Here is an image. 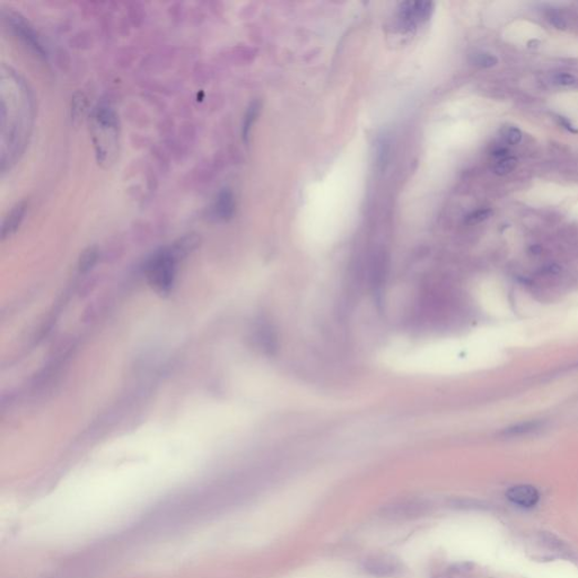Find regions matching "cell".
I'll use <instances>...</instances> for the list:
<instances>
[{"label":"cell","mask_w":578,"mask_h":578,"mask_svg":"<svg viewBox=\"0 0 578 578\" xmlns=\"http://www.w3.org/2000/svg\"><path fill=\"white\" fill-rule=\"evenodd\" d=\"M235 211L234 196L229 189H222L214 206V214L219 219H229Z\"/></svg>","instance_id":"cell-4"},{"label":"cell","mask_w":578,"mask_h":578,"mask_svg":"<svg viewBox=\"0 0 578 578\" xmlns=\"http://www.w3.org/2000/svg\"><path fill=\"white\" fill-rule=\"evenodd\" d=\"M506 496L513 504L521 507H525V508H529V507H533L537 505L540 498L538 490L535 489L534 487L528 485H519L511 487L510 489L506 492Z\"/></svg>","instance_id":"cell-3"},{"label":"cell","mask_w":578,"mask_h":578,"mask_svg":"<svg viewBox=\"0 0 578 578\" xmlns=\"http://www.w3.org/2000/svg\"><path fill=\"white\" fill-rule=\"evenodd\" d=\"M516 164H517V159L509 156V157L498 160L494 166V172L495 174L499 175V177H504L506 174H509L516 167Z\"/></svg>","instance_id":"cell-12"},{"label":"cell","mask_w":578,"mask_h":578,"mask_svg":"<svg viewBox=\"0 0 578 578\" xmlns=\"http://www.w3.org/2000/svg\"><path fill=\"white\" fill-rule=\"evenodd\" d=\"M97 258L98 252L95 248H88L86 251H84V253L80 255L78 263L79 271L86 272L88 270H91L94 267V264L96 263Z\"/></svg>","instance_id":"cell-11"},{"label":"cell","mask_w":578,"mask_h":578,"mask_svg":"<svg viewBox=\"0 0 578 578\" xmlns=\"http://www.w3.org/2000/svg\"><path fill=\"white\" fill-rule=\"evenodd\" d=\"M558 121H559V123H560V125H561L563 128H565L566 130L571 132V134H578V129H577V128H576L574 125H572V123H571L569 120L566 119L565 117H558Z\"/></svg>","instance_id":"cell-16"},{"label":"cell","mask_w":578,"mask_h":578,"mask_svg":"<svg viewBox=\"0 0 578 578\" xmlns=\"http://www.w3.org/2000/svg\"><path fill=\"white\" fill-rule=\"evenodd\" d=\"M470 63L479 68H492L498 64V59L496 58L494 54L488 53V52H473L470 54Z\"/></svg>","instance_id":"cell-10"},{"label":"cell","mask_w":578,"mask_h":578,"mask_svg":"<svg viewBox=\"0 0 578 578\" xmlns=\"http://www.w3.org/2000/svg\"><path fill=\"white\" fill-rule=\"evenodd\" d=\"M434 13V4L430 2H406L400 5L399 23L406 31H414L427 22Z\"/></svg>","instance_id":"cell-2"},{"label":"cell","mask_w":578,"mask_h":578,"mask_svg":"<svg viewBox=\"0 0 578 578\" xmlns=\"http://www.w3.org/2000/svg\"><path fill=\"white\" fill-rule=\"evenodd\" d=\"M492 215V210L489 209V208H483V209H478L472 211L471 214H469L466 217V222L469 225H475V224H479V222H482L487 220L488 218H490Z\"/></svg>","instance_id":"cell-13"},{"label":"cell","mask_w":578,"mask_h":578,"mask_svg":"<svg viewBox=\"0 0 578 578\" xmlns=\"http://www.w3.org/2000/svg\"><path fill=\"white\" fill-rule=\"evenodd\" d=\"M178 255L172 248L163 250L149 260L146 268L149 285L159 294H168L173 287Z\"/></svg>","instance_id":"cell-1"},{"label":"cell","mask_w":578,"mask_h":578,"mask_svg":"<svg viewBox=\"0 0 578 578\" xmlns=\"http://www.w3.org/2000/svg\"><path fill=\"white\" fill-rule=\"evenodd\" d=\"M508 154H509V150L505 148V147H498V148H496L494 151H492L491 156L494 158L501 160V159H505L507 157H509Z\"/></svg>","instance_id":"cell-17"},{"label":"cell","mask_w":578,"mask_h":578,"mask_svg":"<svg viewBox=\"0 0 578 578\" xmlns=\"http://www.w3.org/2000/svg\"><path fill=\"white\" fill-rule=\"evenodd\" d=\"M542 428V424L540 421H528V423H522L511 426V427L505 429L503 434L506 436H522L537 432Z\"/></svg>","instance_id":"cell-8"},{"label":"cell","mask_w":578,"mask_h":578,"mask_svg":"<svg viewBox=\"0 0 578 578\" xmlns=\"http://www.w3.org/2000/svg\"><path fill=\"white\" fill-rule=\"evenodd\" d=\"M547 20L553 27H556L557 30L563 31L568 27L567 21L560 15V14H558L557 12H551V11L549 12L547 14Z\"/></svg>","instance_id":"cell-15"},{"label":"cell","mask_w":578,"mask_h":578,"mask_svg":"<svg viewBox=\"0 0 578 578\" xmlns=\"http://www.w3.org/2000/svg\"><path fill=\"white\" fill-rule=\"evenodd\" d=\"M522 131L516 127H508L504 130V138L510 145H517L522 140Z\"/></svg>","instance_id":"cell-14"},{"label":"cell","mask_w":578,"mask_h":578,"mask_svg":"<svg viewBox=\"0 0 578 578\" xmlns=\"http://www.w3.org/2000/svg\"><path fill=\"white\" fill-rule=\"evenodd\" d=\"M14 27L16 28L17 32L20 33V35L27 42L28 44L32 45L33 48L39 51L40 53H43V49L41 48L34 31H33L24 21L21 20V18H15V21H14Z\"/></svg>","instance_id":"cell-6"},{"label":"cell","mask_w":578,"mask_h":578,"mask_svg":"<svg viewBox=\"0 0 578 578\" xmlns=\"http://www.w3.org/2000/svg\"><path fill=\"white\" fill-rule=\"evenodd\" d=\"M25 210H26L25 201L18 202L17 205L13 208L3 224V230H2L3 239H5L8 235H11L16 230L18 225L21 224L23 216L25 214Z\"/></svg>","instance_id":"cell-5"},{"label":"cell","mask_w":578,"mask_h":578,"mask_svg":"<svg viewBox=\"0 0 578 578\" xmlns=\"http://www.w3.org/2000/svg\"><path fill=\"white\" fill-rule=\"evenodd\" d=\"M550 83L559 88H575L578 86V79L575 75L566 72L554 73L550 77Z\"/></svg>","instance_id":"cell-9"},{"label":"cell","mask_w":578,"mask_h":578,"mask_svg":"<svg viewBox=\"0 0 578 578\" xmlns=\"http://www.w3.org/2000/svg\"><path fill=\"white\" fill-rule=\"evenodd\" d=\"M260 111V103L258 101H254L250 104V106L246 110L243 120V127H242V135H243V139L248 141L250 136V131L252 129L253 123L255 122Z\"/></svg>","instance_id":"cell-7"}]
</instances>
